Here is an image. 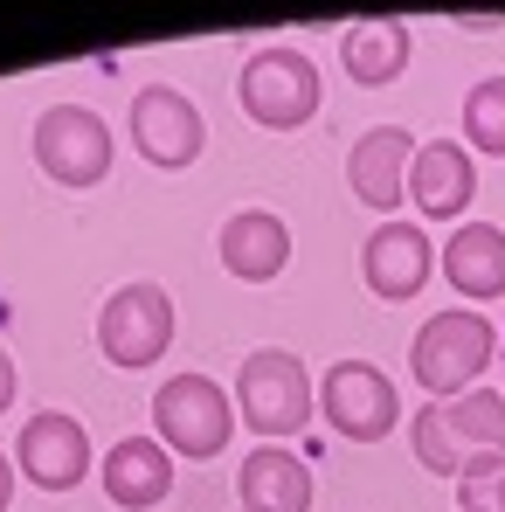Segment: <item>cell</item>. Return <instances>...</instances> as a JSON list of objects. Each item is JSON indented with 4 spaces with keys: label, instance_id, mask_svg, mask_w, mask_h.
I'll list each match as a JSON object with an SVG mask.
<instances>
[{
    "label": "cell",
    "instance_id": "6da1fadb",
    "mask_svg": "<svg viewBox=\"0 0 505 512\" xmlns=\"http://www.w3.org/2000/svg\"><path fill=\"white\" fill-rule=\"evenodd\" d=\"M312 409H319V395H312V374L291 346H256L236 367V416L250 436L284 450V436H298L312 423Z\"/></svg>",
    "mask_w": 505,
    "mask_h": 512
},
{
    "label": "cell",
    "instance_id": "7a4b0ae2",
    "mask_svg": "<svg viewBox=\"0 0 505 512\" xmlns=\"http://www.w3.org/2000/svg\"><path fill=\"white\" fill-rule=\"evenodd\" d=\"M492 353H499V333H492V319L485 312H464V305H450V312H436V319H422L416 326V346H409V374H416L422 388L436 395V402H457V388L471 395L478 388V374L492 367Z\"/></svg>",
    "mask_w": 505,
    "mask_h": 512
},
{
    "label": "cell",
    "instance_id": "3957f363",
    "mask_svg": "<svg viewBox=\"0 0 505 512\" xmlns=\"http://www.w3.org/2000/svg\"><path fill=\"white\" fill-rule=\"evenodd\" d=\"M153 436L167 443V457H187V464L222 457L229 436H236L229 388L208 381V374H173V381H160V395H153Z\"/></svg>",
    "mask_w": 505,
    "mask_h": 512
},
{
    "label": "cell",
    "instance_id": "277c9868",
    "mask_svg": "<svg viewBox=\"0 0 505 512\" xmlns=\"http://www.w3.org/2000/svg\"><path fill=\"white\" fill-rule=\"evenodd\" d=\"M236 97L263 132H298L319 111V70L305 49H256L236 77Z\"/></svg>",
    "mask_w": 505,
    "mask_h": 512
},
{
    "label": "cell",
    "instance_id": "5b68a950",
    "mask_svg": "<svg viewBox=\"0 0 505 512\" xmlns=\"http://www.w3.org/2000/svg\"><path fill=\"white\" fill-rule=\"evenodd\" d=\"M97 346H104V360L125 367V374L167 360V346H173V298L160 291V284H118V291L104 298V312H97Z\"/></svg>",
    "mask_w": 505,
    "mask_h": 512
},
{
    "label": "cell",
    "instance_id": "8992f818",
    "mask_svg": "<svg viewBox=\"0 0 505 512\" xmlns=\"http://www.w3.org/2000/svg\"><path fill=\"white\" fill-rule=\"evenodd\" d=\"M319 416L346 443H381L402 423V395H395V381L374 360H333L326 381H319Z\"/></svg>",
    "mask_w": 505,
    "mask_h": 512
},
{
    "label": "cell",
    "instance_id": "52a82bcc",
    "mask_svg": "<svg viewBox=\"0 0 505 512\" xmlns=\"http://www.w3.org/2000/svg\"><path fill=\"white\" fill-rule=\"evenodd\" d=\"M139 160H153L160 173H187L208 146V125H201V104L173 84H146L132 97V118H125Z\"/></svg>",
    "mask_w": 505,
    "mask_h": 512
},
{
    "label": "cell",
    "instance_id": "ba28073f",
    "mask_svg": "<svg viewBox=\"0 0 505 512\" xmlns=\"http://www.w3.org/2000/svg\"><path fill=\"white\" fill-rule=\"evenodd\" d=\"M35 160L56 187H97L111 173V125L90 104H49L35 118Z\"/></svg>",
    "mask_w": 505,
    "mask_h": 512
},
{
    "label": "cell",
    "instance_id": "9c48e42d",
    "mask_svg": "<svg viewBox=\"0 0 505 512\" xmlns=\"http://www.w3.org/2000/svg\"><path fill=\"white\" fill-rule=\"evenodd\" d=\"M14 471L35 485V492H77L90 471V436L77 416H63V409H42V416H28L21 436H14Z\"/></svg>",
    "mask_w": 505,
    "mask_h": 512
},
{
    "label": "cell",
    "instance_id": "30bf717a",
    "mask_svg": "<svg viewBox=\"0 0 505 512\" xmlns=\"http://www.w3.org/2000/svg\"><path fill=\"white\" fill-rule=\"evenodd\" d=\"M429 229L422 222H381L374 236H367V250H360V270H367V291L374 298H388V305H409L422 284H429Z\"/></svg>",
    "mask_w": 505,
    "mask_h": 512
},
{
    "label": "cell",
    "instance_id": "8fae6325",
    "mask_svg": "<svg viewBox=\"0 0 505 512\" xmlns=\"http://www.w3.org/2000/svg\"><path fill=\"white\" fill-rule=\"evenodd\" d=\"M409 167H416V139L402 125H374L346 153V187H353V201H367L374 215H388V208H402Z\"/></svg>",
    "mask_w": 505,
    "mask_h": 512
},
{
    "label": "cell",
    "instance_id": "7c38bea8",
    "mask_svg": "<svg viewBox=\"0 0 505 512\" xmlns=\"http://www.w3.org/2000/svg\"><path fill=\"white\" fill-rule=\"evenodd\" d=\"M409 201H416L429 222H457V215L478 201V160H471V146H457V139H429V146H416Z\"/></svg>",
    "mask_w": 505,
    "mask_h": 512
},
{
    "label": "cell",
    "instance_id": "4fadbf2b",
    "mask_svg": "<svg viewBox=\"0 0 505 512\" xmlns=\"http://www.w3.org/2000/svg\"><path fill=\"white\" fill-rule=\"evenodd\" d=\"M104 492L118 512H153L173 492V457L160 436H118L104 457Z\"/></svg>",
    "mask_w": 505,
    "mask_h": 512
},
{
    "label": "cell",
    "instance_id": "5bb4252c",
    "mask_svg": "<svg viewBox=\"0 0 505 512\" xmlns=\"http://www.w3.org/2000/svg\"><path fill=\"white\" fill-rule=\"evenodd\" d=\"M236 506L243 512H312V471L305 457L277 450V443H256L236 471Z\"/></svg>",
    "mask_w": 505,
    "mask_h": 512
},
{
    "label": "cell",
    "instance_id": "9a60e30c",
    "mask_svg": "<svg viewBox=\"0 0 505 512\" xmlns=\"http://www.w3.org/2000/svg\"><path fill=\"white\" fill-rule=\"evenodd\" d=\"M284 263H291V229H284V215L243 208V215L222 222V270H229L236 284H270Z\"/></svg>",
    "mask_w": 505,
    "mask_h": 512
},
{
    "label": "cell",
    "instance_id": "2e32d148",
    "mask_svg": "<svg viewBox=\"0 0 505 512\" xmlns=\"http://www.w3.org/2000/svg\"><path fill=\"white\" fill-rule=\"evenodd\" d=\"M443 277L464 298H505V229L499 222H457L443 243Z\"/></svg>",
    "mask_w": 505,
    "mask_h": 512
},
{
    "label": "cell",
    "instance_id": "e0dca14e",
    "mask_svg": "<svg viewBox=\"0 0 505 512\" xmlns=\"http://www.w3.org/2000/svg\"><path fill=\"white\" fill-rule=\"evenodd\" d=\"M409 28L402 21H360V28H346V42H339V63H346V77L360 90H381L395 84L402 70H409Z\"/></svg>",
    "mask_w": 505,
    "mask_h": 512
},
{
    "label": "cell",
    "instance_id": "ac0fdd59",
    "mask_svg": "<svg viewBox=\"0 0 505 512\" xmlns=\"http://www.w3.org/2000/svg\"><path fill=\"white\" fill-rule=\"evenodd\" d=\"M443 423L457 429V443H471V450H499L505 457V395L499 388H471V395H457V402H443Z\"/></svg>",
    "mask_w": 505,
    "mask_h": 512
},
{
    "label": "cell",
    "instance_id": "d6986e66",
    "mask_svg": "<svg viewBox=\"0 0 505 512\" xmlns=\"http://www.w3.org/2000/svg\"><path fill=\"white\" fill-rule=\"evenodd\" d=\"M464 146L505 160V77H478L464 90Z\"/></svg>",
    "mask_w": 505,
    "mask_h": 512
},
{
    "label": "cell",
    "instance_id": "ffe728a7",
    "mask_svg": "<svg viewBox=\"0 0 505 512\" xmlns=\"http://www.w3.org/2000/svg\"><path fill=\"white\" fill-rule=\"evenodd\" d=\"M409 443H416V464L422 471H436V478H457L464 471V443H457V429L443 423V402H429V409H416L409 416Z\"/></svg>",
    "mask_w": 505,
    "mask_h": 512
},
{
    "label": "cell",
    "instance_id": "44dd1931",
    "mask_svg": "<svg viewBox=\"0 0 505 512\" xmlns=\"http://www.w3.org/2000/svg\"><path fill=\"white\" fill-rule=\"evenodd\" d=\"M457 512H505V457L499 450H471L457 471Z\"/></svg>",
    "mask_w": 505,
    "mask_h": 512
},
{
    "label": "cell",
    "instance_id": "7402d4cb",
    "mask_svg": "<svg viewBox=\"0 0 505 512\" xmlns=\"http://www.w3.org/2000/svg\"><path fill=\"white\" fill-rule=\"evenodd\" d=\"M14 388H21V374H14V360H7V346H0V416L14 409Z\"/></svg>",
    "mask_w": 505,
    "mask_h": 512
},
{
    "label": "cell",
    "instance_id": "603a6c76",
    "mask_svg": "<svg viewBox=\"0 0 505 512\" xmlns=\"http://www.w3.org/2000/svg\"><path fill=\"white\" fill-rule=\"evenodd\" d=\"M7 499H14V464L0 457V512H7Z\"/></svg>",
    "mask_w": 505,
    "mask_h": 512
}]
</instances>
